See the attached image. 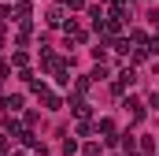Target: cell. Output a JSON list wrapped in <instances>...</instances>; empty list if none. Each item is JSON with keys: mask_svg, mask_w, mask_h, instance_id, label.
Returning a JSON list of instances; mask_svg holds the SVG:
<instances>
[{"mask_svg": "<svg viewBox=\"0 0 159 156\" xmlns=\"http://www.w3.org/2000/svg\"><path fill=\"white\" fill-rule=\"evenodd\" d=\"M48 22H52V26H63V7H52V11H48Z\"/></svg>", "mask_w": 159, "mask_h": 156, "instance_id": "1", "label": "cell"}, {"mask_svg": "<svg viewBox=\"0 0 159 156\" xmlns=\"http://www.w3.org/2000/svg\"><path fill=\"white\" fill-rule=\"evenodd\" d=\"M152 108H156V112H159V93H156V97H152Z\"/></svg>", "mask_w": 159, "mask_h": 156, "instance_id": "2", "label": "cell"}]
</instances>
